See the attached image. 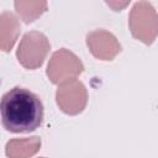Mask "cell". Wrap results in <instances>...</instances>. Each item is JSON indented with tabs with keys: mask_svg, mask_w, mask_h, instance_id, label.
I'll return each instance as SVG.
<instances>
[{
	"mask_svg": "<svg viewBox=\"0 0 158 158\" xmlns=\"http://www.w3.org/2000/svg\"><path fill=\"white\" fill-rule=\"evenodd\" d=\"M43 120V105L38 95L26 88L15 86L0 99V121L14 133L35 131Z\"/></svg>",
	"mask_w": 158,
	"mask_h": 158,
	"instance_id": "6da1fadb",
	"label": "cell"
},
{
	"mask_svg": "<svg viewBox=\"0 0 158 158\" xmlns=\"http://www.w3.org/2000/svg\"><path fill=\"white\" fill-rule=\"evenodd\" d=\"M49 49L51 43L42 32L30 31L22 36L16 51V57L23 68L32 70L43 64Z\"/></svg>",
	"mask_w": 158,
	"mask_h": 158,
	"instance_id": "7a4b0ae2",
	"label": "cell"
},
{
	"mask_svg": "<svg viewBox=\"0 0 158 158\" xmlns=\"http://www.w3.org/2000/svg\"><path fill=\"white\" fill-rule=\"evenodd\" d=\"M130 28L132 36L146 44H152L157 37L158 17L153 6L147 1H138L130 14Z\"/></svg>",
	"mask_w": 158,
	"mask_h": 158,
	"instance_id": "3957f363",
	"label": "cell"
},
{
	"mask_svg": "<svg viewBox=\"0 0 158 158\" xmlns=\"http://www.w3.org/2000/svg\"><path fill=\"white\" fill-rule=\"evenodd\" d=\"M84 70L81 60L70 51L60 48L56 51L47 65L46 74L53 84H64L74 80Z\"/></svg>",
	"mask_w": 158,
	"mask_h": 158,
	"instance_id": "277c9868",
	"label": "cell"
},
{
	"mask_svg": "<svg viewBox=\"0 0 158 158\" xmlns=\"http://www.w3.org/2000/svg\"><path fill=\"white\" fill-rule=\"evenodd\" d=\"M56 100L64 114L78 115L86 106L88 91L81 81L74 79L59 85L56 93Z\"/></svg>",
	"mask_w": 158,
	"mask_h": 158,
	"instance_id": "5b68a950",
	"label": "cell"
},
{
	"mask_svg": "<svg viewBox=\"0 0 158 158\" xmlns=\"http://www.w3.org/2000/svg\"><path fill=\"white\" fill-rule=\"evenodd\" d=\"M86 44L93 56L100 60H112L120 52L117 38L106 30H95L86 35Z\"/></svg>",
	"mask_w": 158,
	"mask_h": 158,
	"instance_id": "8992f818",
	"label": "cell"
},
{
	"mask_svg": "<svg viewBox=\"0 0 158 158\" xmlns=\"http://www.w3.org/2000/svg\"><path fill=\"white\" fill-rule=\"evenodd\" d=\"M20 22L12 12L4 11L0 14V51L10 52L20 35Z\"/></svg>",
	"mask_w": 158,
	"mask_h": 158,
	"instance_id": "52a82bcc",
	"label": "cell"
},
{
	"mask_svg": "<svg viewBox=\"0 0 158 158\" xmlns=\"http://www.w3.org/2000/svg\"><path fill=\"white\" fill-rule=\"evenodd\" d=\"M41 138L37 136L12 138L6 143L5 153L9 158H30L38 152Z\"/></svg>",
	"mask_w": 158,
	"mask_h": 158,
	"instance_id": "ba28073f",
	"label": "cell"
},
{
	"mask_svg": "<svg viewBox=\"0 0 158 158\" xmlns=\"http://www.w3.org/2000/svg\"><path fill=\"white\" fill-rule=\"evenodd\" d=\"M14 6L26 23L33 22L47 10L46 1H15Z\"/></svg>",
	"mask_w": 158,
	"mask_h": 158,
	"instance_id": "9c48e42d",
	"label": "cell"
},
{
	"mask_svg": "<svg viewBox=\"0 0 158 158\" xmlns=\"http://www.w3.org/2000/svg\"><path fill=\"white\" fill-rule=\"evenodd\" d=\"M41 158H43V157H41Z\"/></svg>",
	"mask_w": 158,
	"mask_h": 158,
	"instance_id": "30bf717a",
	"label": "cell"
}]
</instances>
